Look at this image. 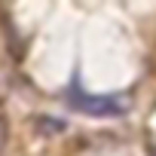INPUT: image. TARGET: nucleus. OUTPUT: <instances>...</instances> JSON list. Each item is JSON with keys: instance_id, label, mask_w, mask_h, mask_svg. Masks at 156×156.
Segmentation results:
<instances>
[{"instance_id": "7ed1b4c3", "label": "nucleus", "mask_w": 156, "mask_h": 156, "mask_svg": "<svg viewBox=\"0 0 156 156\" xmlns=\"http://www.w3.org/2000/svg\"><path fill=\"white\" fill-rule=\"evenodd\" d=\"M147 153H150V156H156V144H150V147H147Z\"/></svg>"}, {"instance_id": "f257e3e1", "label": "nucleus", "mask_w": 156, "mask_h": 156, "mask_svg": "<svg viewBox=\"0 0 156 156\" xmlns=\"http://www.w3.org/2000/svg\"><path fill=\"white\" fill-rule=\"evenodd\" d=\"M67 107L89 113V116H119L129 110V101H122L119 95H86L80 89H73L67 95Z\"/></svg>"}, {"instance_id": "f03ea898", "label": "nucleus", "mask_w": 156, "mask_h": 156, "mask_svg": "<svg viewBox=\"0 0 156 156\" xmlns=\"http://www.w3.org/2000/svg\"><path fill=\"white\" fill-rule=\"evenodd\" d=\"M37 129L46 132V135H58V132H64V122L55 119V116H37Z\"/></svg>"}]
</instances>
